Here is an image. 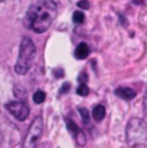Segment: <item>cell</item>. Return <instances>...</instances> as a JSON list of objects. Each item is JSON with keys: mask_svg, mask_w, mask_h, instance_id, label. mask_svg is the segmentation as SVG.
Returning <instances> with one entry per match:
<instances>
[{"mask_svg": "<svg viewBox=\"0 0 147 148\" xmlns=\"http://www.w3.org/2000/svg\"><path fill=\"white\" fill-rule=\"evenodd\" d=\"M58 14V3L55 0H39L33 3L25 17V25L35 33H43L49 29Z\"/></svg>", "mask_w": 147, "mask_h": 148, "instance_id": "obj_1", "label": "cell"}, {"mask_svg": "<svg viewBox=\"0 0 147 148\" xmlns=\"http://www.w3.org/2000/svg\"><path fill=\"white\" fill-rule=\"evenodd\" d=\"M126 137L131 148H147V124L141 118H131L127 124Z\"/></svg>", "mask_w": 147, "mask_h": 148, "instance_id": "obj_2", "label": "cell"}, {"mask_svg": "<svg viewBox=\"0 0 147 148\" xmlns=\"http://www.w3.org/2000/svg\"><path fill=\"white\" fill-rule=\"evenodd\" d=\"M35 55H36V48H35V43L32 42V39L23 38L22 42H20L19 58H17V62H16V66H14L16 73H19V75L28 73V71L30 69V66L33 63Z\"/></svg>", "mask_w": 147, "mask_h": 148, "instance_id": "obj_3", "label": "cell"}, {"mask_svg": "<svg viewBox=\"0 0 147 148\" xmlns=\"http://www.w3.org/2000/svg\"><path fill=\"white\" fill-rule=\"evenodd\" d=\"M42 132H43V119L42 116H36L28 130L26 138L23 141V148H36L42 137Z\"/></svg>", "mask_w": 147, "mask_h": 148, "instance_id": "obj_4", "label": "cell"}, {"mask_svg": "<svg viewBox=\"0 0 147 148\" xmlns=\"http://www.w3.org/2000/svg\"><path fill=\"white\" fill-rule=\"evenodd\" d=\"M6 109L17 119V121H25L28 116H29V108L26 103L20 102V101H13V102H9L6 105Z\"/></svg>", "mask_w": 147, "mask_h": 148, "instance_id": "obj_5", "label": "cell"}, {"mask_svg": "<svg viewBox=\"0 0 147 148\" xmlns=\"http://www.w3.org/2000/svg\"><path fill=\"white\" fill-rule=\"evenodd\" d=\"M66 125H68V130L72 132V135L75 137L77 140V144L78 145H85V137L84 134L81 132V130L78 128V125L72 121V119H66Z\"/></svg>", "mask_w": 147, "mask_h": 148, "instance_id": "obj_6", "label": "cell"}, {"mask_svg": "<svg viewBox=\"0 0 147 148\" xmlns=\"http://www.w3.org/2000/svg\"><path fill=\"white\" fill-rule=\"evenodd\" d=\"M115 95H117L118 98L124 99V101H131V99L136 97V91L131 89V88L121 86V88H117V89H115Z\"/></svg>", "mask_w": 147, "mask_h": 148, "instance_id": "obj_7", "label": "cell"}, {"mask_svg": "<svg viewBox=\"0 0 147 148\" xmlns=\"http://www.w3.org/2000/svg\"><path fill=\"white\" fill-rule=\"evenodd\" d=\"M90 55V46L87 43H79L75 49V58L77 59H85Z\"/></svg>", "mask_w": 147, "mask_h": 148, "instance_id": "obj_8", "label": "cell"}, {"mask_svg": "<svg viewBox=\"0 0 147 148\" xmlns=\"http://www.w3.org/2000/svg\"><path fill=\"white\" fill-rule=\"evenodd\" d=\"M92 116H94L95 121H102V118L105 116V108H104V105L94 106V109H92Z\"/></svg>", "mask_w": 147, "mask_h": 148, "instance_id": "obj_9", "label": "cell"}, {"mask_svg": "<svg viewBox=\"0 0 147 148\" xmlns=\"http://www.w3.org/2000/svg\"><path fill=\"white\" fill-rule=\"evenodd\" d=\"M45 99H46V95H45L43 91H38V92H35V95H33V102H35V103H43Z\"/></svg>", "mask_w": 147, "mask_h": 148, "instance_id": "obj_10", "label": "cell"}, {"mask_svg": "<svg viewBox=\"0 0 147 148\" xmlns=\"http://www.w3.org/2000/svg\"><path fill=\"white\" fill-rule=\"evenodd\" d=\"M77 94L81 95V97H87V95L90 94V89H88V86H87L85 82H81V84H79V86H78V89H77Z\"/></svg>", "mask_w": 147, "mask_h": 148, "instance_id": "obj_11", "label": "cell"}, {"mask_svg": "<svg viewBox=\"0 0 147 148\" xmlns=\"http://www.w3.org/2000/svg\"><path fill=\"white\" fill-rule=\"evenodd\" d=\"M79 114H81V116H82V121H84V124H85V125H88V124L91 122L90 112H88L85 108H79Z\"/></svg>", "mask_w": 147, "mask_h": 148, "instance_id": "obj_12", "label": "cell"}, {"mask_svg": "<svg viewBox=\"0 0 147 148\" xmlns=\"http://www.w3.org/2000/svg\"><path fill=\"white\" fill-rule=\"evenodd\" d=\"M84 19H85V16H84V13L82 12H75L74 13V16H72V20L75 22V23H82L84 22Z\"/></svg>", "mask_w": 147, "mask_h": 148, "instance_id": "obj_13", "label": "cell"}, {"mask_svg": "<svg viewBox=\"0 0 147 148\" xmlns=\"http://www.w3.org/2000/svg\"><path fill=\"white\" fill-rule=\"evenodd\" d=\"M78 7H79V9H88V7H90V3H88L87 0H81V1L78 3Z\"/></svg>", "mask_w": 147, "mask_h": 148, "instance_id": "obj_14", "label": "cell"}, {"mask_svg": "<svg viewBox=\"0 0 147 148\" xmlns=\"http://www.w3.org/2000/svg\"><path fill=\"white\" fill-rule=\"evenodd\" d=\"M143 106H144V112L147 114V91L144 92V98H143Z\"/></svg>", "mask_w": 147, "mask_h": 148, "instance_id": "obj_15", "label": "cell"}, {"mask_svg": "<svg viewBox=\"0 0 147 148\" xmlns=\"http://www.w3.org/2000/svg\"><path fill=\"white\" fill-rule=\"evenodd\" d=\"M68 89H69V84H65V85L62 86V89H61V92H59V94L62 95V94H65V92H66Z\"/></svg>", "mask_w": 147, "mask_h": 148, "instance_id": "obj_16", "label": "cell"}, {"mask_svg": "<svg viewBox=\"0 0 147 148\" xmlns=\"http://www.w3.org/2000/svg\"><path fill=\"white\" fill-rule=\"evenodd\" d=\"M134 3L136 4H141V0H134Z\"/></svg>", "mask_w": 147, "mask_h": 148, "instance_id": "obj_17", "label": "cell"}, {"mask_svg": "<svg viewBox=\"0 0 147 148\" xmlns=\"http://www.w3.org/2000/svg\"><path fill=\"white\" fill-rule=\"evenodd\" d=\"M1 1H3V0H0V3H1Z\"/></svg>", "mask_w": 147, "mask_h": 148, "instance_id": "obj_18", "label": "cell"}]
</instances>
